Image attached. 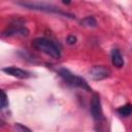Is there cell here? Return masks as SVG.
Returning <instances> with one entry per match:
<instances>
[{
  "instance_id": "6da1fadb",
  "label": "cell",
  "mask_w": 132,
  "mask_h": 132,
  "mask_svg": "<svg viewBox=\"0 0 132 132\" xmlns=\"http://www.w3.org/2000/svg\"><path fill=\"white\" fill-rule=\"evenodd\" d=\"M32 45L36 50L46 54L47 56H50V57H52L54 59H59L60 56H61L59 47L53 41L48 40L47 38H44V37L36 38V39L33 40Z\"/></svg>"
},
{
  "instance_id": "7a4b0ae2",
  "label": "cell",
  "mask_w": 132,
  "mask_h": 132,
  "mask_svg": "<svg viewBox=\"0 0 132 132\" xmlns=\"http://www.w3.org/2000/svg\"><path fill=\"white\" fill-rule=\"evenodd\" d=\"M59 75L62 77V79L69 86L71 87H76V88H81L84 90H87L88 92L92 91L91 88L89 87L88 82L80 76H77L73 73H71L68 69L65 68H61L59 70Z\"/></svg>"
},
{
  "instance_id": "3957f363",
  "label": "cell",
  "mask_w": 132,
  "mask_h": 132,
  "mask_svg": "<svg viewBox=\"0 0 132 132\" xmlns=\"http://www.w3.org/2000/svg\"><path fill=\"white\" fill-rule=\"evenodd\" d=\"M110 73H111V71L109 68L102 66V65H97L90 69L89 76L94 80H101V79L108 77L110 75Z\"/></svg>"
},
{
  "instance_id": "277c9868",
  "label": "cell",
  "mask_w": 132,
  "mask_h": 132,
  "mask_svg": "<svg viewBox=\"0 0 132 132\" xmlns=\"http://www.w3.org/2000/svg\"><path fill=\"white\" fill-rule=\"evenodd\" d=\"M90 110L91 114L94 120L100 121L103 119V112H102V106H101V101L98 95H94L93 98L91 99V104H90Z\"/></svg>"
},
{
  "instance_id": "5b68a950",
  "label": "cell",
  "mask_w": 132,
  "mask_h": 132,
  "mask_svg": "<svg viewBox=\"0 0 132 132\" xmlns=\"http://www.w3.org/2000/svg\"><path fill=\"white\" fill-rule=\"evenodd\" d=\"M28 34H29L28 29L19 25L12 26L11 28L3 32V36H27Z\"/></svg>"
},
{
  "instance_id": "8992f818",
  "label": "cell",
  "mask_w": 132,
  "mask_h": 132,
  "mask_svg": "<svg viewBox=\"0 0 132 132\" xmlns=\"http://www.w3.org/2000/svg\"><path fill=\"white\" fill-rule=\"evenodd\" d=\"M2 71L11 76L18 77V78H28L30 76V73L28 71H25V70H23L21 68H16V67H6V68H3Z\"/></svg>"
},
{
  "instance_id": "52a82bcc",
  "label": "cell",
  "mask_w": 132,
  "mask_h": 132,
  "mask_svg": "<svg viewBox=\"0 0 132 132\" xmlns=\"http://www.w3.org/2000/svg\"><path fill=\"white\" fill-rule=\"evenodd\" d=\"M111 62H112L113 66H116L118 68H121L124 65V60H123L122 54L118 48H113L111 51Z\"/></svg>"
},
{
  "instance_id": "ba28073f",
  "label": "cell",
  "mask_w": 132,
  "mask_h": 132,
  "mask_svg": "<svg viewBox=\"0 0 132 132\" xmlns=\"http://www.w3.org/2000/svg\"><path fill=\"white\" fill-rule=\"evenodd\" d=\"M118 112L122 117H128V116H130L132 113V105L130 103H127V104L119 107L118 108Z\"/></svg>"
},
{
  "instance_id": "9c48e42d",
  "label": "cell",
  "mask_w": 132,
  "mask_h": 132,
  "mask_svg": "<svg viewBox=\"0 0 132 132\" xmlns=\"http://www.w3.org/2000/svg\"><path fill=\"white\" fill-rule=\"evenodd\" d=\"M80 25L84 27H96L97 22H96L94 16L90 15V16H86L85 19H82L80 21Z\"/></svg>"
},
{
  "instance_id": "30bf717a",
  "label": "cell",
  "mask_w": 132,
  "mask_h": 132,
  "mask_svg": "<svg viewBox=\"0 0 132 132\" xmlns=\"http://www.w3.org/2000/svg\"><path fill=\"white\" fill-rule=\"evenodd\" d=\"M1 108H5L6 106H8V98H7V95L5 94L4 91H1V104H0Z\"/></svg>"
},
{
  "instance_id": "8fae6325",
  "label": "cell",
  "mask_w": 132,
  "mask_h": 132,
  "mask_svg": "<svg viewBox=\"0 0 132 132\" xmlns=\"http://www.w3.org/2000/svg\"><path fill=\"white\" fill-rule=\"evenodd\" d=\"M67 42H68L69 44H74V43L76 42V37H75L74 35H69V36L67 37Z\"/></svg>"
},
{
  "instance_id": "7c38bea8",
  "label": "cell",
  "mask_w": 132,
  "mask_h": 132,
  "mask_svg": "<svg viewBox=\"0 0 132 132\" xmlns=\"http://www.w3.org/2000/svg\"><path fill=\"white\" fill-rule=\"evenodd\" d=\"M14 127L16 128V130H22V131H30V129L29 128H27V127H24V126H22L21 124H15L14 125Z\"/></svg>"
},
{
  "instance_id": "4fadbf2b",
  "label": "cell",
  "mask_w": 132,
  "mask_h": 132,
  "mask_svg": "<svg viewBox=\"0 0 132 132\" xmlns=\"http://www.w3.org/2000/svg\"><path fill=\"white\" fill-rule=\"evenodd\" d=\"M62 2H63L64 4H66V5H68V4H70L71 0H62Z\"/></svg>"
}]
</instances>
